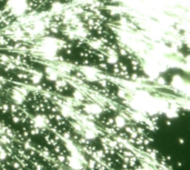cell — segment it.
<instances>
[{"label":"cell","mask_w":190,"mask_h":170,"mask_svg":"<svg viewBox=\"0 0 190 170\" xmlns=\"http://www.w3.org/2000/svg\"><path fill=\"white\" fill-rule=\"evenodd\" d=\"M178 141H179L180 145H183V142H185V140L182 139V138H179V140H178Z\"/></svg>","instance_id":"4"},{"label":"cell","mask_w":190,"mask_h":170,"mask_svg":"<svg viewBox=\"0 0 190 170\" xmlns=\"http://www.w3.org/2000/svg\"><path fill=\"white\" fill-rule=\"evenodd\" d=\"M32 168H33V170H45V166L42 163L32 161Z\"/></svg>","instance_id":"3"},{"label":"cell","mask_w":190,"mask_h":170,"mask_svg":"<svg viewBox=\"0 0 190 170\" xmlns=\"http://www.w3.org/2000/svg\"><path fill=\"white\" fill-rule=\"evenodd\" d=\"M82 108H83V111H85L87 115H91V116H93V117H99L100 115L103 113L102 107L100 106L99 103H96V102L83 103Z\"/></svg>","instance_id":"1"},{"label":"cell","mask_w":190,"mask_h":170,"mask_svg":"<svg viewBox=\"0 0 190 170\" xmlns=\"http://www.w3.org/2000/svg\"><path fill=\"white\" fill-rule=\"evenodd\" d=\"M113 125H115V128L117 130H122L127 125V119L122 116V115H116L113 117Z\"/></svg>","instance_id":"2"}]
</instances>
